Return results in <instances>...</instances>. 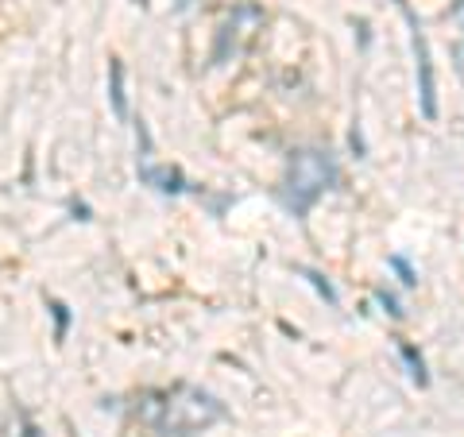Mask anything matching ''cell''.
I'll use <instances>...</instances> for the list:
<instances>
[{
    "mask_svg": "<svg viewBox=\"0 0 464 437\" xmlns=\"http://www.w3.org/2000/svg\"><path fill=\"white\" fill-rule=\"evenodd\" d=\"M143 418L163 437H190L217 426L225 418V406L198 387H174V391H163V395L143 399Z\"/></svg>",
    "mask_w": 464,
    "mask_h": 437,
    "instance_id": "6da1fadb",
    "label": "cell"
},
{
    "mask_svg": "<svg viewBox=\"0 0 464 437\" xmlns=\"http://www.w3.org/2000/svg\"><path fill=\"white\" fill-rule=\"evenodd\" d=\"M337 186V159L322 148H302L290 155L286 167V186H283V201L295 217H306L317 198Z\"/></svg>",
    "mask_w": 464,
    "mask_h": 437,
    "instance_id": "7a4b0ae2",
    "label": "cell"
},
{
    "mask_svg": "<svg viewBox=\"0 0 464 437\" xmlns=\"http://www.w3.org/2000/svg\"><path fill=\"white\" fill-rule=\"evenodd\" d=\"M402 16L411 24V39H414V58H418V101H422V116L426 121H438V90H433V63H430V43L418 16L402 5Z\"/></svg>",
    "mask_w": 464,
    "mask_h": 437,
    "instance_id": "3957f363",
    "label": "cell"
},
{
    "mask_svg": "<svg viewBox=\"0 0 464 437\" xmlns=\"http://www.w3.org/2000/svg\"><path fill=\"white\" fill-rule=\"evenodd\" d=\"M402 356H406V360H411V368H414V380H418V384H422V387H426L430 380H426V364H422V356H418V353H414V348H411V345H402Z\"/></svg>",
    "mask_w": 464,
    "mask_h": 437,
    "instance_id": "277c9868",
    "label": "cell"
},
{
    "mask_svg": "<svg viewBox=\"0 0 464 437\" xmlns=\"http://www.w3.org/2000/svg\"><path fill=\"white\" fill-rule=\"evenodd\" d=\"M391 267H395V271L402 275V283H406V286H414V271L406 267V259H399V256H395V259H391Z\"/></svg>",
    "mask_w": 464,
    "mask_h": 437,
    "instance_id": "5b68a950",
    "label": "cell"
}]
</instances>
